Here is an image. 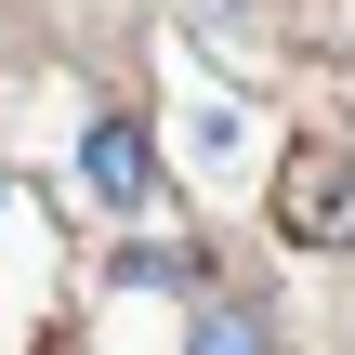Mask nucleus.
<instances>
[{
    "label": "nucleus",
    "mask_w": 355,
    "mask_h": 355,
    "mask_svg": "<svg viewBox=\"0 0 355 355\" xmlns=\"http://www.w3.org/2000/svg\"><path fill=\"white\" fill-rule=\"evenodd\" d=\"M277 237L290 250H355V145H290L277 158Z\"/></svg>",
    "instance_id": "obj_1"
},
{
    "label": "nucleus",
    "mask_w": 355,
    "mask_h": 355,
    "mask_svg": "<svg viewBox=\"0 0 355 355\" xmlns=\"http://www.w3.org/2000/svg\"><path fill=\"white\" fill-rule=\"evenodd\" d=\"M79 198L119 211V224L158 211V132H145V119H92V132H79Z\"/></svg>",
    "instance_id": "obj_2"
},
{
    "label": "nucleus",
    "mask_w": 355,
    "mask_h": 355,
    "mask_svg": "<svg viewBox=\"0 0 355 355\" xmlns=\"http://www.w3.org/2000/svg\"><path fill=\"white\" fill-rule=\"evenodd\" d=\"M171 355H290V329H277V303H250V290H198Z\"/></svg>",
    "instance_id": "obj_3"
},
{
    "label": "nucleus",
    "mask_w": 355,
    "mask_h": 355,
    "mask_svg": "<svg viewBox=\"0 0 355 355\" xmlns=\"http://www.w3.org/2000/svg\"><path fill=\"white\" fill-rule=\"evenodd\" d=\"M119 290H184V303H198V290H211V250H198V237H132V250H119Z\"/></svg>",
    "instance_id": "obj_4"
}]
</instances>
